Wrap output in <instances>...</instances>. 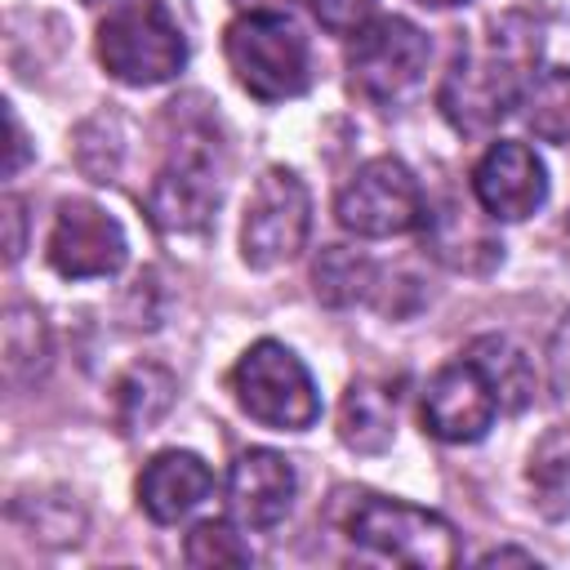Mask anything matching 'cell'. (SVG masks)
Masks as SVG:
<instances>
[{
	"mask_svg": "<svg viewBox=\"0 0 570 570\" xmlns=\"http://www.w3.org/2000/svg\"><path fill=\"white\" fill-rule=\"evenodd\" d=\"M468 356H472V361L481 365V374L490 379V387H494V396H499V410L521 414V410L534 401V365H530V356H525L512 338H503V334H481V338L468 343Z\"/></svg>",
	"mask_w": 570,
	"mask_h": 570,
	"instance_id": "cell-17",
	"label": "cell"
},
{
	"mask_svg": "<svg viewBox=\"0 0 570 570\" xmlns=\"http://www.w3.org/2000/svg\"><path fill=\"white\" fill-rule=\"evenodd\" d=\"M183 557H187V566H200V570H218V566H249V561H254L249 543L236 534V525H232V521H200V525H191Z\"/></svg>",
	"mask_w": 570,
	"mask_h": 570,
	"instance_id": "cell-22",
	"label": "cell"
},
{
	"mask_svg": "<svg viewBox=\"0 0 570 570\" xmlns=\"http://www.w3.org/2000/svg\"><path fill=\"white\" fill-rule=\"evenodd\" d=\"M472 196L494 223H521L548 200V169L525 142L499 138L472 169Z\"/></svg>",
	"mask_w": 570,
	"mask_h": 570,
	"instance_id": "cell-12",
	"label": "cell"
},
{
	"mask_svg": "<svg viewBox=\"0 0 570 570\" xmlns=\"http://www.w3.org/2000/svg\"><path fill=\"white\" fill-rule=\"evenodd\" d=\"M312 289L325 307H352L374 289V263L352 245H325L312 263Z\"/></svg>",
	"mask_w": 570,
	"mask_h": 570,
	"instance_id": "cell-18",
	"label": "cell"
},
{
	"mask_svg": "<svg viewBox=\"0 0 570 570\" xmlns=\"http://www.w3.org/2000/svg\"><path fill=\"white\" fill-rule=\"evenodd\" d=\"M0 218H4V232H9V236H4V258L18 263V258H22V245H27V236H22V232H27L22 200H18V196H4V214H0Z\"/></svg>",
	"mask_w": 570,
	"mask_h": 570,
	"instance_id": "cell-26",
	"label": "cell"
},
{
	"mask_svg": "<svg viewBox=\"0 0 570 570\" xmlns=\"http://www.w3.org/2000/svg\"><path fill=\"white\" fill-rule=\"evenodd\" d=\"M174 374L165 365H134L120 383H116V414L125 432H147L151 423L165 419V410L174 405Z\"/></svg>",
	"mask_w": 570,
	"mask_h": 570,
	"instance_id": "cell-19",
	"label": "cell"
},
{
	"mask_svg": "<svg viewBox=\"0 0 570 570\" xmlns=\"http://www.w3.org/2000/svg\"><path fill=\"white\" fill-rule=\"evenodd\" d=\"M312 232V196L307 183L285 169L272 165L258 174L249 200H245V223H240V258L258 272L281 267L289 258H298V249L307 245Z\"/></svg>",
	"mask_w": 570,
	"mask_h": 570,
	"instance_id": "cell-8",
	"label": "cell"
},
{
	"mask_svg": "<svg viewBox=\"0 0 570 570\" xmlns=\"http://www.w3.org/2000/svg\"><path fill=\"white\" fill-rule=\"evenodd\" d=\"M428 58H432V45L410 18H396V13L370 18L352 36V49H347L352 89L379 107L401 102L423 80Z\"/></svg>",
	"mask_w": 570,
	"mask_h": 570,
	"instance_id": "cell-9",
	"label": "cell"
},
{
	"mask_svg": "<svg viewBox=\"0 0 570 570\" xmlns=\"http://www.w3.org/2000/svg\"><path fill=\"white\" fill-rule=\"evenodd\" d=\"M347 539L383 561L396 566H414V570H445L459 561V539L454 525L441 512H428L419 503H401V499H379V494H361L352 517H347Z\"/></svg>",
	"mask_w": 570,
	"mask_h": 570,
	"instance_id": "cell-4",
	"label": "cell"
},
{
	"mask_svg": "<svg viewBox=\"0 0 570 570\" xmlns=\"http://www.w3.org/2000/svg\"><path fill=\"white\" fill-rule=\"evenodd\" d=\"M503 561H521V566H534V552H517V548H494L485 552L476 566H503Z\"/></svg>",
	"mask_w": 570,
	"mask_h": 570,
	"instance_id": "cell-28",
	"label": "cell"
},
{
	"mask_svg": "<svg viewBox=\"0 0 570 570\" xmlns=\"http://www.w3.org/2000/svg\"><path fill=\"white\" fill-rule=\"evenodd\" d=\"M76 165L94 183H111L116 178V165H120V125H116V116H94V120L80 125Z\"/></svg>",
	"mask_w": 570,
	"mask_h": 570,
	"instance_id": "cell-23",
	"label": "cell"
},
{
	"mask_svg": "<svg viewBox=\"0 0 570 570\" xmlns=\"http://www.w3.org/2000/svg\"><path fill=\"white\" fill-rule=\"evenodd\" d=\"M236 4H240V13H258V9L263 13H285L289 0H236Z\"/></svg>",
	"mask_w": 570,
	"mask_h": 570,
	"instance_id": "cell-29",
	"label": "cell"
},
{
	"mask_svg": "<svg viewBox=\"0 0 570 570\" xmlns=\"http://www.w3.org/2000/svg\"><path fill=\"white\" fill-rule=\"evenodd\" d=\"M298 476L276 450H245L227 472V512L240 530H272L294 503Z\"/></svg>",
	"mask_w": 570,
	"mask_h": 570,
	"instance_id": "cell-13",
	"label": "cell"
},
{
	"mask_svg": "<svg viewBox=\"0 0 570 570\" xmlns=\"http://www.w3.org/2000/svg\"><path fill=\"white\" fill-rule=\"evenodd\" d=\"M334 214H338V227H347L352 236L387 240V236H405V232L423 227L428 200L405 160L374 156L343 183Z\"/></svg>",
	"mask_w": 570,
	"mask_h": 570,
	"instance_id": "cell-7",
	"label": "cell"
},
{
	"mask_svg": "<svg viewBox=\"0 0 570 570\" xmlns=\"http://www.w3.org/2000/svg\"><path fill=\"white\" fill-rule=\"evenodd\" d=\"M530 503L543 521L570 517V428H548L525 463Z\"/></svg>",
	"mask_w": 570,
	"mask_h": 570,
	"instance_id": "cell-16",
	"label": "cell"
},
{
	"mask_svg": "<svg viewBox=\"0 0 570 570\" xmlns=\"http://www.w3.org/2000/svg\"><path fill=\"white\" fill-rule=\"evenodd\" d=\"M223 200L218 142L209 134H183L147 196V214L165 236H200Z\"/></svg>",
	"mask_w": 570,
	"mask_h": 570,
	"instance_id": "cell-6",
	"label": "cell"
},
{
	"mask_svg": "<svg viewBox=\"0 0 570 570\" xmlns=\"http://www.w3.org/2000/svg\"><path fill=\"white\" fill-rule=\"evenodd\" d=\"M214 490V472L191 450H160L138 472V503L156 525L183 521Z\"/></svg>",
	"mask_w": 570,
	"mask_h": 570,
	"instance_id": "cell-14",
	"label": "cell"
},
{
	"mask_svg": "<svg viewBox=\"0 0 570 570\" xmlns=\"http://www.w3.org/2000/svg\"><path fill=\"white\" fill-rule=\"evenodd\" d=\"M548 374H552L557 405H561V414L570 419V312L561 316V325H557V334H552V347H548Z\"/></svg>",
	"mask_w": 570,
	"mask_h": 570,
	"instance_id": "cell-25",
	"label": "cell"
},
{
	"mask_svg": "<svg viewBox=\"0 0 570 570\" xmlns=\"http://www.w3.org/2000/svg\"><path fill=\"white\" fill-rule=\"evenodd\" d=\"M414 4H423V9H454V4H468V0H414Z\"/></svg>",
	"mask_w": 570,
	"mask_h": 570,
	"instance_id": "cell-30",
	"label": "cell"
},
{
	"mask_svg": "<svg viewBox=\"0 0 570 570\" xmlns=\"http://www.w3.org/2000/svg\"><path fill=\"white\" fill-rule=\"evenodd\" d=\"M223 53L236 85L258 102H285L312 85V45L289 13H240L223 31Z\"/></svg>",
	"mask_w": 570,
	"mask_h": 570,
	"instance_id": "cell-2",
	"label": "cell"
},
{
	"mask_svg": "<svg viewBox=\"0 0 570 570\" xmlns=\"http://www.w3.org/2000/svg\"><path fill=\"white\" fill-rule=\"evenodd\" d=\"M499 414V396L472 356L441 365L423 387V432L445 445H472L490 432Z\"/></svg>",
	"mask_w": 570,
	"mask_h": 570,
	"instance_id": "cell-11",
	"label": "cell"
},
{
	"mask_svg": "<svg viewBox=\"0 0 570 570\" xmlns=\"http://www.w3.org/2000/svg\"><path fill=\"white\" fill-rule=\"evenodd\" d=\"M396 436V405L392 392L379 383H352L343 405H338V441L356 454H383Z\"/></svg>",
	"mask_w": 570,
	"mask_h": 570,
	"instance_id": "cell-15",
	"label": "cell"
},
{
	"mask_svg": "<svg viewBox=\"0 0 570 570\" xmlns=\"http://www.w3.org/2000/svg\"><path fill=\"white\" fill-rule=\"evenodd\" d=\"M49 365V330L36 307L13 303L4 312V374L13 383H31Z\"/></svg>",
	"mask_w": 570,
	"mask_h": 570,
	"instance_id": "cell-21",
	"label": "cell"
},
{
	"mask_svg": "<svg viewBox=\"0 0 570 570\" xmlns=\"http://www.w3.org/2000/svg\"><path fill=\"white\" fill-rule=\"evenodd\" d=\"M525 129L543 142H570V67H548L521 98Z\"/></svg>",
	"mask_w": 570,
	"mask_h": 570,
	"instance_id": "cell-20",
	"label": "cell"
},
{
	"mask_svg": "<svg viewBox=\"0 0 570 570\" xmlns=\"http://www.w3.org/2000/svg\"><path fill=\"white\" fill-rule=\"evenodd\" d=\"M232 392L240 410L276 432H307L321 419V392L307 365L276 338H258L232 370Z\"/></svg>",
	"mask_w": 570,
	"mask_h": 570,
	"instance_id": "cell-5",
	"label": "cell"
},
{
	"mask_svg": "<svg viewBox=\"0 0 570 570\" xmlns=\"http://www.w3.org/2000/svg\"><path fill=\"white\" fill-rule=\"evenodd\" d=\"M45 258L67 281H98V276H116L125 267L129 240H125V227L102 205L76 196V200L58 205Z\"/></svg>",
	"mask_w": 570,
	"mask_h": 570,
	"instance_id": "cell-10",
	"label": "cell"
},
{
	"mask_svg": "<svg viewBox=\"0 0 570 570\" xmlns=\"http://www.w3.org/2000/svg\"><path fill=\"white\" fill-rule=\"evenodd\" d=\"M312 13L330 36H356L374 18V0H312Z\"/></svg>",
	"mask_w": 570,
	"mask_h": 570,
	"instance_id": "cell-24",
	"label": "cell"
},
{
	"mask_svg": "<svg viewBox=\"0 0 570 570\" xmlns=\"http://www.w3.org/2000/svg\"><path fill=\"white\" fill-rule=\"evenodd\" d=\"M98 62L120 85H165L187 62V40L160 0H129L98 27Z\"/></svg>",
	"mask_w": 570,
	"mask_h": 570,
	"instance_id": "cell-3",
	"label": "cell"
},
{
	"mask_svg": "<svg viewBox=\"0 0 570 570\" xmlns=\"http://www.w3.org/2000/svg\"><path fill=\"white\" fill-rule=\"evenodd\" d=\"M4 120H9V160H4V178H13L22 165H27V156H31V147H27V129H22V120H18V111L4 102Z\"/></svg>",
	"mask_w": 570,
	"mask_h": 570,
	"instance_id": "cell-27",
	"label": "cell"
},
{
	"mask_svg": "<svg viewBox=\"0 0 570 570\" xmlns=\"http://www.w3.org/2000/svg\"><path fill=\"white\" fill-rule=\"evenodd\" d=\"M543 53V31L530 13H499L481 40L459 45L441 89L436 107L459 134H485L494 129L512 107H521L534 67Z\"/></svg>",
	"mask_w": 570,
	"mask_h": 570,
	"instance_id": "cell-1",
	"label": "cell"
}]
</instances>
